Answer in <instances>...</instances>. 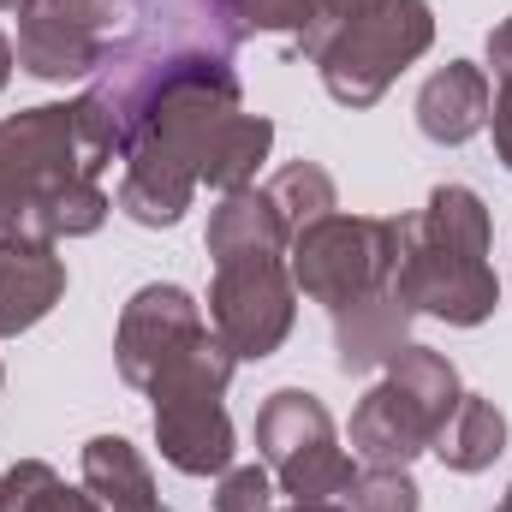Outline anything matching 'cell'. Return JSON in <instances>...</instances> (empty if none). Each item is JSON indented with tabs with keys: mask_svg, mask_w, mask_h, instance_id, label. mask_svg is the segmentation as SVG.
Returning a JSON list of instances; mask_svg holds the SVG:
<instances>
[{
	"mask_svg": "<svg viewBox=\"0 0 512 512\" xmlns=\"http://www.w3.org/2000/svg\"><path fill=\"white\" fill-rule=\"evenodd\" d=\"M215 512H274V477L262 465H227L215 489Z\"/></svg>",
	"mask_w": 512,
	"mask_h": 512,
	"instance_id": "ffe728a7",
	"label": "cell"
},
{
	"mask_svg": "<svg viewBox=\"0 0 512 512\" xmlns=\"http://www.w3.org/2000/svg\"><path fill=\"white\" fill-rule=\"evenodd\" d=\"M66 298V262L48 239H0V340L30 334Z\"/></svg>",
	"mask_w": 512,
	"mask_h": 512,
	"instance_id": "7c38bea8",
	"label": "cell"
},
{
	"mask_svg": "<svg viewBox=\"0 0 512 512\" xmlns=\"http://www.w3.org/2000/svg\"><path fill=\"white\" fill-rule=\"evenodd\" d=\"M429 48H435L429 0H370L310 54V66L322 72V90L340 108H376L393 90V78L417 66Z\"/></svg>",
	"mask_w": 512,
	"mask_h": 512,
	"instance_id": "52a82bcc",
	"label": "cell"
},
{
	"mask_svg": "<svg viewBox=\"0 0 512 512\" xmlns=\"http://www.w3.org/2000/svg\"><path fill=\"white\" fill-rule=\"evenodd\" d=\"M423 489L411 477V465H364L346 489V512H417Z\"/></svg>",
	"mask_w": 512,
	"mask_h": 512,
	"instance_id": "d6986e66",
	"label": "cell"
},
{
	"mask_svg": "<svg viewBox=\"0 0 512 512\" xmlns=\"http://www.w3.org/2000/svg\"><path fill=\"white\" fill-rule=\"evenodd\" d=\"M274 149V120L245 108L233 60H197L179 78H167L137 126L126 131V173L114 191V209L137 227H179L197 185L209 191H245L256 167Z\"/></svg>",
	"mask_w": 512,
	"mask_h": 512,
	"instance_id": "6da1fadb",
	"label": "cell"
},
{
	"mask_svg": "<svg viewBox=\"0 0 512 512\" xmlns=\"http://www.w3.org/2000/svg\"><path fill=\"white\" fill-rule=\"evenodd\" d=\"M489 245V203L471 185H435L429 203L399 221V298L447 328H483L501 310V274Z\"/></svg>",
	"mask_w": 512,
	"mask_h": 512,
	"instance_id": "277c9868",
	"label": "cell"
},
{
	"mask_svg": "<svg viewBox=\"0 0 512 512\" xmlns=\"http://www.w3.org/2000/svg\"><path fill=\"white\" fill-rule=\"evenodd\" d=\"M256 453L274 471L280 495H292V501H346V489L358 477V465L346 459V447L334 435L328 405L304 387H280L262 399Z\"/></svg>",
	"mask_w": 512,
	"mask_h": 512,
	"instance_id": "9c48e42d",
	"label": "cell"
},
{
	"mask_svg": "<svg viewBox=\"0 0 512 512\" xmlns=\"http://www.w3.org/2000/svg\"><path fill=\"white\" fill-rule=\"evenodd\" d=\"M489 66H495V78H507L512 72V12L489 30Z\"/></svg>",
	"mask_w": 512,
	"mask_h": 512,
	"instance_id": "cb8c5ba5",
	"label": "cell"
},
{
	"mask_svg": "<svg viewBox=\"0 0 512 512\" xmlns=\"http://www.w3.org/2000/svg\"><path fill=\"white\" fill-rule=\"evenodd\" d=\"M411 322L417 310L399 298V286L370 298V304H352L334 316V364L346 376H370V370H387V358L411 340Z\"/></svg>",
	"mask_w": 512,
	"mask_h": 512,
	"instance_id": "5bb4252c",
	"label": "cell"
},
{
	"mask_svg": "<svg viewBox=\"0 0 512 512\" xmlns=\"http://www.w3.org/2000/svg\"><path fill=\"white\" fill-rule=\"evenodd\" d=\"M495 512H512V489H507V495H501V507H495Z\"/></svg>",
	"mask_w": 512,
	"mask_h": 512,
	"instance_id": "83f0119b",
	"label": "cell"
},
{
	"mask_svg": "<svg viewBox=\"0 0 512 512\" xmlns=\"http://www.w3.org/2000/svg\"><path fill=\"white\" fill-rule=\"evenodd\" d=\"M364 6H370V0H316V18H310V30L298 36V54L310 60V54H316V48H322V42L340 30L352 12H364Z\"/></svg>",
	"mask_w": 512,
	"mask_h": 512,
	"instance_id": "7402d4cb",
	"label": "cell"
},
{
	"mask_svg": "<svg viewBox=\"0 0 512 512\" xmlns=\"http://www.w3.org/2000/svg\"><path fill=\"white\" fill-rule=\"evenodd\" d=\"M459 399H465V382H459L453 358L405 340L387 358V382H376L352 411V459L358 465H411L417 453L435 447V435Z\"/></svg>",
	"mask_w": 512,
	"mask_h": 512,
	"instance_id": "8992f818",
	"label": "cell"
},
{
	"mask_svg": "<svg viewBox=\"0 0 512 512\" xmlns=\"http://www.w3.org/2000/svg\"><path fill=\"white\" fill-rule=\"evenodd\" d=\"M233 346L209 328L197 334L155 382L143 387L155 399V447L173 471L185 477H221L239 453V435H233V417H227V387H233Z\"/></svg>",
	"mask_w": 512,
	"mask_h": 512,
	"instance_id": "5b68a950",
	"label": "cell"
},
{
	"mask_svg": "<svg viewBox=\"0 0 512 512\" xmlns=\"http://www.w3.org/2000/svg\"><path fill=\"white\" fill-rule=\"evenodd\" d=\"M0 512H108L90 489H66L48 459H18L0 471Z\"/></svg>",
	"mask_w": 512,
	"mask_h": 512,
	"instance_id": "e0dca14e",
	"label": "cell"
},
{
	"mask_svg": "<svg viewBox=\"0 0 512 512\" xmlns=\"http://www.w3.org/2000/svg\"><path fill=\"white\" fill-rule=\"evenodd\" d=\"M209 256H215V286H209V328L233 346L239 364L274 358L298 322V286H292V233L268 191H227L221 209L209 215Z\"/></svg>",
	"mask_w": 512,
	"mask_h": 512,
	"instance_id": "7a4b0ae2",
	"label": "cell"
},
{
	"mask_svg": "<svg viewBox=\"0 0 512 512\" xmlns=\"http://www.w3.org/2000/svg\"><path fill=\"white\" fill-rule=\"evenodd\" d=\"M429 453H435L447 471H459V477L489 471V465L507 453V411H501L495 399H483V393H465V399L453 405V417L441 423V435H435Z\"/></svg>",
	"mask_w": 512,
	"mask_h": 512,
	"instance_id": "2e32d148",
	"label": "cell"
},
{
	"mask_svg": "<svg viewBox=\"0 0 512 512\" xmlns=\"http://www.w3.org/2000/svg\"><path fill=\"white\" fill-rule=\"evenodd\" d=\"M280 512H346V501H292V507Z\"/></svg>",
	"mask_w": 512,
	"mask_h": 512,
	"instance_id": "484cf974",
	"label": "cell"
},
{
	"mask_svg": "<svg viewBox=\"0 0 512 512\" xmlns=\"http://www.w3.org/2000/svg\"><path fill=\"white\" fill-rule=\"evenodd\" d=\"M84 489L108 512H167L155 501V471L126 435L84 441Z\"/></svg>",
	"mask_w": 512,
	"mask_h": 512,
	"instance_id": "9a60e30c",
	"label": "cell"
},
{
	"mask_svg": "<svg viewBox=\"0 0 512 512\" xmlns=\"http://www.w3.org/2000/svg\"><path fill=\"white\" fill-rule=\"evenodd\" d=\"M126 0H24L18 6V66L42 84L90 78L120 36Z\"/></svg>",
	"mask_w": 512,
	"mask_h": 512,
	"instance_id": "30bf717a",
	"label": "cell"
},
{
	"mask_svg": "<svg viewBox=\"0 0 512 512\" xmlns=\"http://www.w3.org/2000/svg\"><path fill=\"white\" fill-rule=\"evenodd\" d=\"M0 387H6V370H0Z\"/></svg>",
	"mask_w": 512,
	"mask_h": 512,
	"instance_id": "f1b7e54d",
	"label": "cell"
},
{
	"mask_svg": "<svg viewBox=\"0 0 512 512\" xmlns=\"http://www.w3.org/2000/svg\"><path fill=\"white\" fill-rule=\"evenodd\" d=\"M292 286L304 298H316L328 316L352 310V304H370L393 292L399 280V221L387 215H322L316 227L292 233Z\"/></svg>",
	"mask_w": 512,
	"mask_h": 512,
	"instance_id": "ba28073f",
	"label": "cell"
},
{
	"mask_svg": "<svg viewBox=\"0 0 512 512\" xmlns=\"http://www.w3.org/2000/svg\"><path fill=\"white\" fill-rule=\"evenodd\" d=\"M245 36L251 30L239 0H126V30L108 42L84 96L126 149V131L167 78H179L197 60H233Z\"/></svg>",
	"mask_w": 512,
	"mask_h": 512,
	"instance_id": "3957f363",
	"label": "cell"
},
{
	"mask_svg": "<svg viewBox=\"0 0 512 512\" xmlns=\"http://www.w3.org/2000/svg\"><path fill=\"white\" fill-rule=\"evenodd\" d=\"M12 66H18V48H12V36L0 30V90L12 84Z\"/></svg>",
	"mask_w": 512,
	"mask_h": 512,
	"instance_id": "d4e9b609",
	"label": "cell"
},
{
	"mask_svg": "<svg viewBox=\"0 0 512 512\" xmlns=\"http://www.w3.org/2000/svg\"><path fill=\"white\" fill-rule=\"evenodd\" d=\"M489 72L471 66V60H447L441 72H429V84L417 90V131L441 149H459L471 143L477 131L489 126Z\"/></svg>",
	"mask_w": 512,
	"mask_h": 512,
	"instance_id": "4fadbf2b",
	"label": "cell"
},
{
	"mask_svg": "<svg viewBox=\"0 0 512 512\" xmlns=\"http://www.w3.org/2000/svg\"><path fill=\"white\" fill-rule=\"evenodd\" d=\"M262 191H268V203L280 209L286 233H304V227H316L322 215H334V209H340L334 179H328L316 161H286V167H280Z\"/></svg>",
	"mask_w": 512,
	"mask_h": 512,
	"instance_id": "ac0fdd59",
	"label": "cell"
},
{
	"mask_svg": "<svg viewBox=\"0 0 512 512\" xmlns=\"http://www.w3.org/2000/svg\"><path fill=\"white\" fill-rule=\"evenodd\" d=\"M245 12V30H286V36H304L310 18H316V0H239Z\"/></svg>",
	"mask_w": 512,
	"mask_h": 512,
	"instance_id": "44dd1931",
	"label": "cell"
},
{
	"mask_svg": "<svg viewBox=\"0 0 512 512\" xmlns=\"http://www.w3.org/2000/svg\"><path fill=\"white\" fill-rule=\"evenodd\" d=\"M18 6H24V0H0V12H18Z\"/></svg>",
	"mask_w": 512,
	"mask_h": 512,
	"instance_id": "4316f807",
	"label": "cell"
},
{
	"mask_svg": "<svg viewBox=\"0 0 512 512\" xmlns=\"http://www.w3.org/2000/svg\"><path fill=\"white\" fill-rule=\"evenodd\" d=\"M489 131H495V155L512 173V72L495 84V102H489Z\"/></svg>",
	"mask_w": 512,
	"mask_h": 512,
	"instance_id": "603a6c76",
	"label": "cell"
},
{
	"mask_svg": "<svg viewBox=\"0 0 512 512\" xmlns=\"http://www.w3.org/2000/svg\"><path fill=\"white\" fill-rule=\"evenodd\" d=\"M197 334H209V322L185 286H173V280L137 286L120 310V328H114V364L131 387H149Z\"/></svg>",
	"mask_w": 512,
	"mask_h": 512,
	"instance_id": "8fae6325",
	"label": "cell"
}]
</instances>
